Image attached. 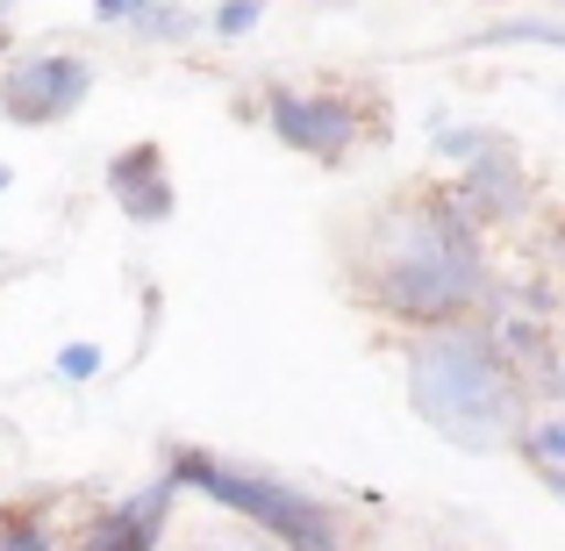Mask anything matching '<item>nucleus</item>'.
I'll list each match as a JSON object with an SVG mask.
<instances>
[{
	"mask_svg": "<svg viewBox=\"0 0 565 551\" xmlns=\"http://www.w3.org/2000/svg\"><path fill=\"white\" fill-rule=\"evenodd\" d=\"M0 551H51L43 516L36 509H0Z\"/></svg>",
	"mask_w": 565,
	"mask_h": 551,
	"instance_id": "nucleus-8",
	"label": "nucleus"
},
{
	"mask_svg": "<svg viewBox=\"0 0 565 551\" xmlns=\"http://www.w3.org/2000/svg\"><path fill=\"white\" fill-rule=\"evenodd\" d=\"M151 544H158V538H143V530H129L122 516H108V523H100L79 551H151Z\"/></svg>",
	"mask_w": 565,
	"mask_h": 551,
	"instance_id": "nucleus-10",
	"label": "nucleus"
},
{
	"mask_svg": "<svg viewBox=\"0 0 565 551\" xmlns=\"http://www.w3.org/2000/svg\"><path fill=\"white\" fill-rule=\"evenodd\" d=\"M408 401L429 430H444L466 452H494L515 444L523 430V380L494 351L480 322H451V330H423L408 345Z\"/></svg>",
	"mask_w": 565,
	"mask_h": 551,
	"instance_id": "nucleus-2",
	"label": "nucleus"
},
{
	"mask_svg": "<svg viewBox=\"0 0 565 551\" xmlns=\"http://www.w3.org/2000/svg\"><path fill=\"white\" fill-rule=\"evenodd\" d=\"M57 372H65V380H94V372H100V351L94 345H65V351H57Z\"/></svg>",
	"mask_w": 565,
	"mask_h": 551,
	"instance_id": "nucleus-11",
	"label": "nucleus"
},
{
	"mask_svg": "<svg viewBox=\"0 0 565 551\" xmlns=\"http://www.w3.org/2000/svg\"><path fill=\"white\" fill-rule=\"evenodd\" d=\"M86 86H94L86 57H22V65L0 80V108H8L14 123H65L86 100Z\"/></svg>",
	"mask_w": 565,
	"mask_h": 551,
	"instance_id": "nucleus-5",
	"label": "nucleus"
},
{
	"mask_svg": "<svg viewBox=\"0 0 565 551\" xmlns=\"http://www.w3.org/2000/svg\"><path fill=\"white\" fill-rule=\"evenodd\" d=\"M265 123L308 158H344L351 144H359L365 115L351 108L344 94H294V86H279V94L265 100Z\"/></svg>",
	"mask_w": 565,
	"mask_h": 551,
	"instance_id": "nucleus-4",
	"label": "nucleus"
},
{
	"mask_svg": "<svg viewBox=\"0 0 565 551\" xmlns=\"http://www.w3.org/2000/svg\"><path fill=\"white\" fill-rule=\"evenodd\" d=\"M359 294L373 308L401 322H423V330H451L472 308L487 301V251L480 230L458 215L451 193H401L386 201L359 236Z\"/></svg>",
	"mask_w": 565,
	"mask_h": 551,
	"instance_id": "nucleus-1",
	"label": "nucleus"
},
{
	"mask_svg": "<svg viewBox=\"0 0 565 551\" xmlns=\"http://www.w3.org/2000/svg\"><path fill=\"white\" fill-rule=\"evenodd\" d=\"M166 487L180 495V487H201L215 509H236L258 523V538H279L287 551H344V530H337V516L322 509V501L294 495V487L279 480H258V473H236V466H215L207 452H180L166 473Z\"/></svg>",
	"mask_w": 565,
	"mask_h": 551,
	"instance_id": "nucleus-3",
	"label": "nucleus"
},
{
	"mask_svg": "<svg viewBox=\"0 0 565 551\" xmlns=\"http://www.w3.org/2000/svg\"><path fill=\"white\" fill-rule=\"evenodd\" d=\"M265 22V8H250V0H230V8H215L207 14V29H215L222 43H236V36H250V29Z\"/></svg>",
	"mask_w": 565,
	"mask_h": 551,
	"instance_id": "nucleus-9",
	"label": "nucleus"
},
{
	"mask_svg": "<svg viewBox=\"0 0 565 551\" xmlns=\"http://www.w3.org/2000/svg\"><path fill=\"white\" fill-rule=\"evenodd\" d=\"M515 444H523V458L537 466V480L558 495V487H565V423H558V401H537V415L515 430Z\"/></svg>",
	"mask_w": 565,
	"mask_h": 551,
	"instance_id": "nucleus-7",
	"label": "nucleus"
},
{
	"mask_svg": "<svg viewBox=\"0 0 565 551\" xmlns=\"http://www.w3.org/2000/svg\"><path fill=\"white\" fill-rule=\"evenodd\" d=\"M186 551H273V544H265V538H186Z\"/></svg>",
	"mask_w": 565,
	"mask_h": 551,
	"instance_id": "nucleus-12",
	"label": "nucleus"
},
{
	"mask_svg": "<svg viewBox=\"0 0 565 551\" xmlns=\"http://www.w3.org/2000/svg\"><path fill=\"white\" fill-rule=\"evenodd\" d=\"M108 193L129 208L137 222H158L172 215V180H166V151L158 144H137V151H122L108 166Z\"/></svg>",
	"mask_w": 565,
	"mask_h": 551,
	"instance_id": "nucleus-6",
	"label": "nucleus"
}]
</instances>
